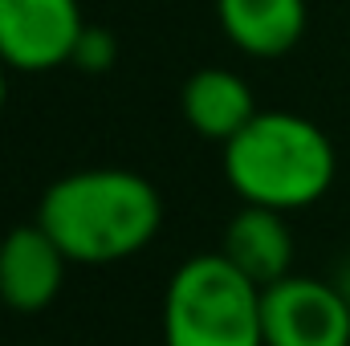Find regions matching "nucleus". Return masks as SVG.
I'll use <instances>...</instances> for the list:
<instances>
[{"label": "nucleus", "mask_w": 350, "mask_h": 346, "mask_svg": "<svg viewBox=\"0 0 350 346\" xmlns=\"http://www.w3.org/2000/svg\"><path fill=\"white\" fill-rule=\"evenodd\" d=\"M179 110H183V122L191 127V135L224 147L232 135H241L257 118V98H253L249 78H241L237 70L204 66L183 82Z\"/></svg>", "instance_id": "obj_8"}, {"label": "nucleus", "mask_w": 350, "mask_h": 346, "mask_svg": "<svg viewBox=\"0 0 350 346\" xmlns=\"http://www.w3.org/2000/svg\"><path fill=\"white\" fill-rule=\"evenodd\" d=\"M330 281L338 285V293H342V297L350 302V253L338 261V269H334V277H330Z\"/></svg>", "instance_id": "obj_11"}, {"label": "nucleus", "mask_w": 350, "mask_h": 346, "mask_svg": "<svg viewBox=\"0 0 350 346\" xmlns=\"http://www.w3.org/2000/svg\"><path fill=\"white\" fill-rule=\"evenodd\" d=\"M86 25L82 0H0V62L8 74H53L70 66Z\"/></svg>", "instance_id": "obj_5"}, {"label": "nucleus", "mask_w": 350, "mask_h": 346, "mask_svg": "<svg viewBox=\"0 0 350 346\" xmlns=\"http://www.w3.org/2000/svg\"><path fill=\"white\" fill-rule=\"evenodd\" d=\"M220 253L265 289V285H273V281L293 273L297 245H293V228H289L285 212L241 204V212L224 224Z\"/></svg>", "instance_id": "obj_9"}, {"label": "nucleus", "mask_w": 350, "mask_h": 346, "mask_svg": "<svg viewBox=\"0 0 350 346\" xmlns=\"http://www.w3.org/2000/svg\"><path fill=\"white\" fill-rule=\"evenodd\" d=\"M220 168L241 204L289 216L330 196L338 179V147L306 114L257 110V118L220 147Z\"/></svg>", "instance_id": "obj_2"}, {"label": "nucleus", "mask_w": 350, "mask_h": 346, "mask_svg": "<svg viewBox=\"0 0 350 346\" xmlns=\"http://www.w3.org/2000/svg\"><path fill=\"white\" fill-rule=\"evenodd\" d=\"M37 224L70 265L102 269L151 249L163 228V196L131 168H78L41 191Z\"/></svg>", "instance_id": "obj_1"}, {"label": "nucleus", "mask_w": 350, "mask_h": 346, "mask_svg": "<svg viewBox=\"0 0 350 346\" xmlns=\"http://www.w3.org/2000/svg\"><path fill=\"white\" fill-rule=\"evenodd\" d=\"M70 257L33 220L0 237V306L12 314H41L57 302Z\"/></svg>", "instance_id": "obj_6"}, {"label": "nucleus", "mask_w": 350, "mask_h": 346, "mask_svg": "<svg viewBox=\"0 0 350 346\" xmlns=\"http://www.w3.org/2000/svg\"><path fill=\"white\" fill-rule=\"evenodd\" d=\"M114 62H118L114 33L102 29V25H86V33L78 37V49L70 57V66L82 70V74H106V70H114Z\"/></svg>", "instance_id": "obj_10"}, {"label": "nucleus", "mask_w": 350, "mask_h": 346, "mask_svg": "<svg viewBox=\"0 0 350 346\" xmlns=\"http://www.w3.org/2000/svg\"><path fill=\"white\" fill-rule=\"evenodd\" d=\"M265 346H350V302L330 277L289 273L261 289Z\"/></svg>", "instance_id": "obj_4"}, {"label": "nucleus", "mask_w": 350, "mask_h": 346, "mask_svg": "<svg viewBox=\"0 0 350 346\" xmlns=\"http://www.w3.org/2000/svg\"><path fill=\"white\" fill-rule=\"evenodd\" d=\"M4 106H8V66L0 62V114H4Z\"/></svg>", "instance_id": "obj_12"}, {"label": "nucleus", "mask_w": 350, "mask_h": 346, "mask_svg": "<svg viewBox=\"0 0 350 346\" xmlns=\"http://www.w3.org/2000/svg\"><path fill=\"white\" fill-rule=\"evenodd\" d=\"M216 25L224 41L257 62L285 57L297 49L310 25L306 0H216Z\"/></svg>", "instance_id": "obj_7"}, {"label": "nucleus", "mask_w": 350, "mask_h": 346, "mask_svg": "<svg viewBox=\"0 0 350 346\" xmlns=\"http://www.w3.org/2000/svg\"><path fill=\"white\" fill-rule=\"evenodd\" d=\"M163 346H265L261 285L224 253L179 261L163 289Z\"/></svg>", "instance_id": "obj_3"}]
</instances>
